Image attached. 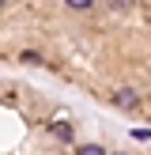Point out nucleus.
I'll return each instance as SVG.
<instances>
[{
  "label": "nucleus",
  "instance_id": "nucleus-1",
  "mask_svg": "<svg viewBox=\"0 0 151 155\" xmlns=\"http://www.w3.org/2000/svg\"><path fill=\"white\" fill-rule=\"evenodd\" d=\"M113 106H121V110H140V95H136V91L132 87H117V91H113Z\"/></svg>",
  "mask_w": 151,
  "mask_h": 155
},
{
  "label": "nucleus",
  "instance_id": "nucleus-6",
  "mask_svg": "<svg viewBox=\"0 0 151 155\" xmlns=\"http://www.w3.org/2000/svg\"><path fill=\"white\" fill-rule=\"evenodd\" d=\"M132 140H151V129H132Z\"/></svg>",
  "mask_w": 151,
  "mask_h": 155
},
{
  "label": "nucleus",
  "instance_id": "nucleus-4",
  "mask_svg": "<svg viewBox=\"0 0 151 155\" xmlns=\"http://www.w3.org/2000/svg\"><path fill=\"white\" fill-rule=\"evenodd\" d=\"M76 155H106V151L98 148V144H79V151H76Z\"/></svg>",
  "mask_w": 151,
  "mask_h": 155
},
{
  "label": "nucleus",
  "instance_id": "nucleus-7",
  "mask_svg": "<svg viewBox=\"0 0 151 155\" xmlns=\"http://www.w3.org/2000/svg\"><path fill=\"white\" fill-rule=\"evenodd\" d=\"M0 4H8V0H0Z\"/></svg>",
  "mask_w": 151,
  "mask_h": 155
},
{
  "label": "nucleus",
  "instance_id": "nucleus-5",
  "mask_svg": "<svg viewBox=\"0 0 151 155\" xmlns=\"http://www.w3.org/2000/svg\"><path fill=\"white\" fill-rule=\"evenodd\" d=\"M64 4H68V8H76V12H87L95 0H64Z\"/></svg>",
  "mask_w": 151,
  "mask_h": 155
},
{
  "label": "nucleus",
  "instance_id": "nucleus-3",
  "mask_svg": "<svg viewBox=\"0 0 151 155\" xmlns=\"http://www.w3.org/2000/svg\"><path fill=\"white\" fill-rule=\"evenodd\" d=\"M110 12H132V0H106Z\"/></svg>",
  "mask_w": 151,
  "mask_h": 155
},
{
  "label": "nucleus",
  "instance_id": "nucleus-2",
  "mask_svg": "<svg viewBox=\"0 0 151 155\" xmlns=\"http://www.w3.org/2000/svg\"><path fill=\"white\" fill-rule=\"evenodd\" d=\"M49 136H57V140H64V144H72V140H76L72 125H64V121H49Z\"/></svg>",
  "mask_w": 151,
  "mask_h": 155
},
{
  "label": "nucleus",
  "instance_id": "nucleus-8",
  "mask_svg": "<svg viewBox=\"0 0 151 155\" xmlns=\"http://www.w3.org/2000/svg\"><path fill=\"white\" fill-rule=\"evenodd\" d=\"M113 155H121V151H113Z\"/></svg>",
  "mask_w": 151,
  "mask_h": 155
}]
</instances>
